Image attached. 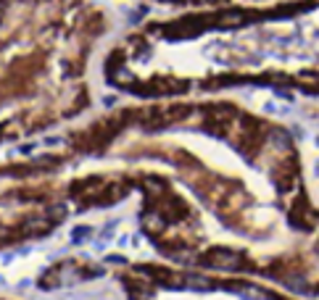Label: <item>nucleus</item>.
<instances>
[{"label": "nucleus", "instance_id": "7ed1b4c3", "mask_svg": "<svg viewBox=\"0 0 319 300\" xmlns=\"http://www.w3.org/2000/svg\"><path fill=\"white\" fill-rule=\"evenodd\" d=\"M48 216L50 219H63V216H66V206H63V203H53V206L48 208Z\"/></svg>", "mask_w": 319, "mask_h": 300}, {"label": "nucleus", "instance_id": "20e7f679", "mask_svg": "<svg viewBox=\"0 0 319 300\" xmlns=\"http://www.w3.org/2000/svg\"><path fill=\"white\" fill-rule=\"evenodd\" d=\"M45 226H48V221H27V224H24V229L40 232V229H45Z\"/></svg>", "mask_w": 319, "mask_h": 300}, {"label": "nucleus", "instance_id": "423d86ee", "mask_svg": "<svg viewBox=\"0 0 319 300\" xmlns=\"http://www.w3.org/2000/svg\"><path fill=\"white\" fill-rule=\"evenodd\" d=\"M0 14H3V8H0Z\"/></svg>", "mask_w": 319, "mask_h": 300}, {"label": "nucleus", "instance_id": "39448f33", "mask_svg": "<svg viewBox=\"0 0 319 300\" xmlns=\"http://www.w3.org/2000/svg\"><path fill=\"white\" fill-rule=\"evenodd\" d=\"M90 229H87V226H77V229L74 232H71V237H74L77 240V243H80V240H84V234H87Z\"/></svg>", "mask_w": 319, "mask_h": 300}, {"label": "nucleus", "instance_id": "f257e3e1", "mask_svg": "<svg viewBox=\"0 0 319 300\" xmlns=\"http://www.w3.org/2000/svg\"><path fill=\"white\" fill-rule=\"evenodd\" d=\"M214 263L222 266V269H238V266H240V258L235 256V253H230V250H219L217 258H214Z\"/></svg>", "mask_w": 319, "mask_h": 300}, {"label": "nucleus", "instance_id": "f03ea898", "mask_svg": "<svg viewBox=\"0 0 319 300\" xmlns=\"http://www.w3.org/2000/svg\"><path fill=\"white\" fill-rule=\"evenodd\" d=\"M182 287H187V290L208 292V290H214V282H208V279H203V277H187V279H182Z\"/></svg>", "mask_w": 319, "mask_h": 300}]
</instances>
